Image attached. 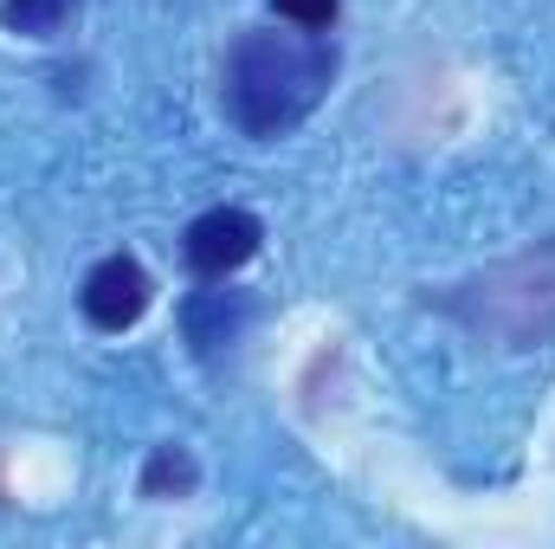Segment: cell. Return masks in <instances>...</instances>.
I'll list each match as a JSON object with an SVG mask.
<instances>
[{
	"instance_id": "1",
	"label": "cell",
	"mask_w": 555,
	"mask_h": 549,
	"mask_svg": "<svg viewBox=\"0 0 555 549\" xmlns=\"http://www.w3.org/2000/svg\"><path fill=\"white\" fill-rule=\"evenodd\" d=\"M336 85V46L304 26H253L220 59V111L240 137H291Z\"/></svg>"
},
{
	"instance_id": "2",
	"label": "cell",
	"mask_w": 555,
	"mask_h": 549,
	"mask_svg": "<svg viewBox=\"0 0 555 549\" xmlns=\"http://www.w3.org/2000/svg\"><path fill=\"white\" fill-rule=\"evenodd\" d=\"M433 304L491 349H543L555 336V240L446 284Z\"/></svg>"
},
{
	"instance_id": "3",
	"label": "cell",
	"mask_w": 555,
	"mask_h": 549,
	"mask_svg": "<svg viewBox=\"0 0 555 549\" xmlns=\"http://www.w3.org/2000/svg\"><path fill=\"white\" fill-rule=\"evenodd\" d=\"M149 304H155V278L142 272V259H130V253H111V259H98V266L85 272V291H78V310H85V323H91V330H104V336H124V330H137Z\"/></svg>"
},
{
	"instance_id": "4",
	"label": "cell",
	"mask_w": 555,
	"mask_h": 549,
	"mask_svg": "<svg viewBox=\"0 0 555 549\" xmlns=\"http://www.w3.org/2000/svg\"><path fill=\"white\" fill-rule=\"evenodd\" d=\"M259 240H266L259 214H246V207H207V214L181 233V253H188V272L233 278L253 253H259Z\"/></svg>"
},
{
	"instance_id": "5",
	"label": "cell",
	"mask_w": 555,
	"mask_h": 549,
	"mask_svg": "<svg viewBox=\"0 0 555 549\" xmlns=\"http://www.w3.org/2000/svg\"><path fill=\"white\" fill-rule=\"evenodd\" d=\"M181 323H188V343H194V356H220V349H233L240 336H246V323H253V297L246 291H194L188 304H181Z\"/></svg>"
},
{
	"instance_id": "6",
	"label": "cell",
	"mask_w": 555,
	"mask_h": 549,
	"mask_svg": "<svg viewBox=\"0 0 555 549\" xmlns=\"http://www.w3.org/2000/svg\"><path fill=\"white\" fill-rule=\"evenodd\" d=\"M194 478H201V465H194L188 446H155L149 465H142V498H188Z\"/></svg>"
},
{
	"instance_id": "7",
	"label": "cell",
	"mask_w": 555,
	"mask_h": 549,
	"mask_svg": "<svg viewBox=\"0 0 555 549\" xmlns=\"http://www.w3.org/2000/svg\"><path fill=\"white\" fill-rule=\"evenodd\" d=\"M85 0H7L0 7V20H7V33H26V39H52V33H65L72 26V13H78Z\"/></svg>"
},
{
	"instance_id": "8",
	"label": "cell",
	"mask_w": 555,
	"mask_h": 549,
	"mask_svg": "<svg viewBox=\"0 0 555 549\" xmlns=\"http://www.w3.org/2000/svg\"><path fill=\"white\" fill-rule=\"evenodd\" d=\"M272 13L284 20V26L330 33V26H336V13H343V0H272Z\"/></svg>"
}]
</instances>
